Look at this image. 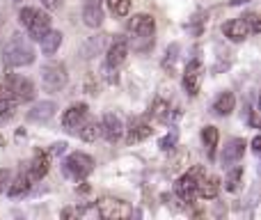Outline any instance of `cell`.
Masks as SVG:
<instances>
[{"label":"cell","mask_w":261,"mask_h":220,"mask_svg":"<svg viewBox=\"0 0 261 220\" xmlns=\"http://www.w3.org/2000/svg\"><path fill=\"white\" fill-rule=\"evenodd\" d=\"M241 177H243V170H241V167L231 172V175H229V181H227V188H229V190H236V188H239Z\"/></svg>","instance_id":"cell-33"},{"label":"cell","mask_w":261,"mask_h":220,"mask_svg":"<svg viewBox=\"0 0 261 220\" xmlns=\"http://www.w3.org/2000/svg\"><path fill=\"white\" fill-rule=\"evenodd\" d=\"M16 106H18L16 96H14L5 85H0V121H7L9 117L14 115Z\"/></svg>","instance_id":"cell-19"},{"label":"cell","mask_w":261,"mask_h":220,"mask_svg":"<svg viewBox=\"0 0 261 220\" xmlns=\"http://www.w3.org/2000/svg\"><path fill=\"white\" fill-rule=\"evenodd\" d=\"M151 133H153V129H151V124H149L147 119H133V121H130V126H128L126 142L128 144L142 142V140H147Z\"/></svg>","instance_id":"cell-17"},{"label":"cell","mask_w":261,"mask_h":220,"mask_svg":"<svg viewBox=\"0 0 261 220\" xmlns=\"http://www.w3.org/2000/svg\"><path fill=\"white\" fill-rule=\"evenodd\" d=\"M222 32H225V37L231 41H243L245 37L250 35V28H248V23H245V18L241 16V18L227 21L225 26H222Z\"/></svg>","instance_id":"cell-16"},{"label":"cell","mask_w":261,"mask_h":220,"mask_svg":"<svg viewBox=\"0 0 261 220\" xmlns=\"http://www.w3.org/2000/svg\"><path fill=\"white\" fill-rule=\"evenodd\" d=\"M179 48H181L179 44H172L170 48H167V58H165V62H163V67H165V69H172V67H174L176 58H179Z\"/></svg>","instance_id":"cell-31"},{"label":"cell","mask_w":261,"mask_h":220,"mask_svg":"<svg viewBox=\"0 0 261 220\" xmlns=\"http://www.w3.org/2000/svg\"><path fill=\"white\" fill-rule=\"evenodd\" d=\"M76 133L81 135V140H85V142H96V138L101 135V124L96 119H85Z\"/></svg>","instance_id":"cell-25"},{"label":"cell","mask_w":261,"mask_h":220,"mask_svg":"<svg viewBox=\"0 0 261 220\" xmlns=\"http://www.w3.org/2000/svg\"><path fill=\"white\" fill-rule=\"evenodd\" d=\"M67 83H69V74L62 62H48L41 67V85H44V90L60 92L67 87Z\"/></svg>","instance_id":"cell-5"},{"label":"cell","mask_w":261,"mask_h":220,"mask_svg":"<svg viewBox=\"0 0 261 220\" xmlns=\"http://www.w3.org/2000/svg\"><path fill=\"white\" fill-rule=\"evenodd\" d=\"M252 149H254V152H259V149H261V138H259V135L252 140Z\"/></svg>","instance_id":"cell-38"},{"label":"cell","mask_w":261,"mask_h":220,"mask_svg":"<svg viewBox=\"0 0 261 220\" xmlns=\"http://www.w3.org/2000/svg\"><path fill=\"white\" fill-rule=\"evenodd\" d=\"M14 3H21V0H14Z\"/></svg>","instance_id":"cell-41"},{"label":"cell","mask_w":261,"mask_h":220,"mask_svg":"<svg viewBox=\"0 0 261 220\" xmlns=\"http://www.w3.org/2000/svg\"><path fill=\"white\" fill-rule=\"evenodd\" d=\"M41 5H44L46 9H50V12H55V9L62 7V0H41Z\"/></svg>","instance_id":"cell-36"},{"label":"cell","mask_w":261,"mask_h":220,"mask_svg":"<svg viewBox=\"0 0 261 220\" xmlns=\"http://www.w3.org/2000/svg\"><path fill=\"white\" fill-rule=\"evenodd\" d=\"M245 23H248V28H250V32H254V35H257V32H261V26H259V16L254 12H250V14H245Z\"/></svg>","instance_id":"cell-32"},{"label":"cell","mask_w":261,"mask_h":220,"mask_svg":"<svg viewBox=\"0 0 261 220\" xmlns=\"http://www.w3.org/2000/svg\"><path fill=\"white\" fill-rule=\"evenodd\" d=\"M96 211L106 220H124L135 213L128 202H124V200H119V198H108V195L96 202Z\"/></svg>","instance_id":"cell-6"},{"label":"cell","mask_w":261,"mask_h":220,"mask_svg":"<svg viewBox=\"0 0 261 220\" xmlns=\"http://www.w3.org/2000/svg\"><path fill=\"white\" fill-rule=\"evenodd\" d=\"M218 140H220V133H218L216 126H204L202 129V142H204V149H206L208 158H216Z\"/></svg>","instance_id":"cell-24"},{"label":"cell","mask_w":261,"mask_h":220,"mask_svg":"<svg viewBox=\"0 0 261 220\" xmlns=\"http://www.w3.org/2000/svg\"><path fill=\"white\" fill-rule=\"evenodd\" d=\"M108 7L115 16H126L130 12V0H108Z\"/></svg>","instance_id":"cell-28"},{"label":"cell","mask_w":261,"mask_h":220,"mask_svg":"<svg viewBox=\"0 0 261 220\" xmlns=\"http://www.w3.org/2000/svg\"><path fill=\"white\" fill-rule=\"evenodd\" d=\"M5 87H7V90L16 96L18 104H25V101L35 99V85H32L28 78H23V76H7Z\"/></svg>","instance_id":"cell-8"},{"label":"cell","mask_w":261,"mask_h":220,"mask_svg":"<svg viewBox=\"0 0 261 220\" xmlns=\"http://www.w3.org/2000/svg\"><path fill=\"white\" fill-rule=\"evenodd\" d=\"M206 175V172L202 170V167H195V170H190L188 175H184L179 181L174 184V190L176 195H179L184 202H195L197 200V181L202 179V177Z\"/></svg>","instance_id":"cell-7"},{"label":"cell","mask_w":261,"mask_h":220,"mask_svg":"<svg viewBox=\"0 0 261 220\" xmlns=\"http://www.w3.org/2000/svg\"><path fill=\"white\" fill-rule=\"evenodd\" d=\"M48 167H50V158L46 152H35V156H32L30 165H28V172L25 175L30 177V181H39L44 179L46 175H48Z\"/></svg>","instance_id":"cell-11"},{"label":"cell","mask_w":261,"mask_h":220,"mask_svg":"<svg viewBox=\"0 0 261 220\" xmlns=\"http://www.w3.org/2000/svg\"><path fill=\"white\" fill-rule=\"evenodd\" d=\"M151 117L153 119H158V121H165L167 117H170V104H167V101H163V99H156L151 104Z\"/></svg>","instance_id":"cell-27"},{"label":"cell","mask_w":261,"mask_h":220,"mask_svg":"<svg viewBox=\"0 0 261 220\" xmlns=\"http://www.w3.org/2000/svg\"><path fill=\"white\" fill-rule=\"evenodd\" d=\"M153 35H156V21L149 14H135L128 21L126 44L135 53H147L153 48Z\"/></svg>","instance_id":"cell-1"},{"label":"cell","mask_w":261,"mask_h":220,"mask_svg":"<svg viewBox=\"0 0 261 220\" xmlns=\"http://www.w3.org/2000/svg\"><path fill=\"white\" fill-rule=\"evenodd\" d=\"M245 3H250V0H231V5H234V7H236V5H245Z\"/></svg>","instance_id":"cell-39"},{"label":"cell","mask_w":261,"mask_h":220,"mask_svg":"<svg viewBox=\"0 0 261 220\" xmlns=\"http://www.w3.org/2000/svg\"><path fill=\"white\" fill-rule=\"evenodd\" d=\"M53 115H55L53 101H41V104H37L35 108L28 112V119L30 121H48V119H53Z\"/></svg>","instance_id":"cell-20"},{"label":"cell","mask_w":261,"mask_h":220,"mask_svg":"<svg viewBox=\"0 0 261 220\" xmlns=\"http://www.w3.org/2000/svg\"><path fill=\"white\" fill-rule=\"evenodd\" d=\"M106 39H108V35H96V37H90V39L83 44V48H81V55L85 60H90V58H94V55H99L101 51H103V46H106Z\"/></svg>","instance_id":"cell-23"},{"label":"cell","mask_w":261,"mask_h":220,"mask_svg":"<svg viewBox=\"0 0 261 220\" xmlns=\"http://www.w3.org/2000/svg\"><path fill=\"white\" fill-rule=\"evenodd\" d=\"M87 119V106L85 104H76L71 106L67 112L62 115V124L67 131H71V133H76L78 129H81V124Z\"/></svg>","instance_id":"cell-12"},{"label":"cell","mask_w":261,"mask_h":220,"mask_svg":"<svg viewBox=\"0 0 261 220\" xmlns=\"http://www.w3.org/2000/svg\"><path fill=\"white\" fill-rule=\"evenodd\" d=\"M122 133H124V124H122V119H119L115 112H106V117H103V121H101V135H103L108 142H117L119 138H122Z\"/></svg>","instance_id":"cell-10"},{"label":"cell","mask_w":261,"mask_h":220,"mask_svg":"<svg viewBox=\"0 0 261 220\" xmlns=\"http://www.w3.org/2000/svg\"><path fill=\"white\" fill-rule=\"evenodd\" d=\"M76 216H83V218H90V216H99V211H96V204L94 207H85V209H78Z\"/></svg>","instance_id":"cell-35"},{"label":"cell","mask_w":261,"mask_h":220,"mask_svg":"<svg viewBox=\"0 0 261 220\" xmlns=\"http://www.w3.org/2000/svg\"><path fill=\"white\" fill-rule=\"evenodd\" d=\"M126 58H128V44L124 37H117V39L110 44L108 60H106V62H108L110 67H122V64L126 62Z\"/></svg>","instance_id":"cell-15"},{"label":"cell","mask_w":261,"mask_h":220,"mask_svg":"<svg viewBox=\"0 0 261 220\" xmlns=\"http://www.w3.org/2000/svg\"><path fill=\"white\" fill-rule=\"evenodd\" d=\"M176 138H179V135H176V131H170V133H167L165 138L158 142V147H161L163 152H172V149L176 147Z\"/></svg>","instance_id":"cell-29"},{"label":"cell","mask_w":261,"mask_h":220,"mask_svg":"<svg viewBox=\"0 0 261 220\" xmlns=\"http://www.w3.org/2000/svg\"><path fill=\"white\" fill-rule=\"evenodd\" d=\"M83 21H85L87 28H99L103 23L101 0H85V5H83Z\"/></svg>","instance_id":"cell-14"},{"label":"cell","mask_w":261,"mask_h":220,"mask_svg":"<svg viewBox=\"0 0 261 220\" xmlns=\"http://www.w3.org/2000/svg\"><path fill=\"white\" fill-rule=\"evenodd\" d=\"M3 62L9 67H28L35 62V48L28 39H23V35L14 32L3 46Z\"/></svg>","instance_id":"cell-2"},{"label":"cell","mask_w":261,"mask_h":220,"mask_svg":"<svg viewBox=\"0 0 261 220\" xmlns=\"http://www.w3.org/2000/svg\"><path fill=\"white\" fill-rule=\"evenodd\" d=\"M64 152H67V142H55L53 149H50V154H53V156H60V154H64Z\"/></svg>","instance_id":"cell-37"},{"label":"cell","mask_w":261,"mask_h":220,"mask_svg":"<svg viewBox=\"0 0 261 220\" xmlns=\"http://www.w3.org/2000/svg\"><path fill=\"white\" fill-rule=\"evenodd\" d=\"M39 44H41V51H44L46 55H53L55 51L60 48V44H62V32L60 30H48L39 39Z\"/></svg>","instance_id":"cell-26"},{"label":"cell","mask_w":261,"mask_h":220,"mask_svg":"<svg viewBox=\"0 0 261 220\" xmlns=\"http://www.w3.org/2000/svg\"><path fill=\"white\" fill-rule=\"evenodd\" d=\"M234 108H236V96L231 94V92H222V94L216 99V104H213V112L220 117L231 115Z\"/></svg>","instance_id":"cell-22"},{"label":"cell","mask_w":261,"mask_h":220,"mask_svg":"<svg viewBox=\"0 0 261 220\" xmlns=\"http://www.w3.org/2000/svg\"><path fill=\"white\" fill-rule=\"evenodd\" d=\"M62 170L69 179L83 181L85 177L92 175V170H94V161H92V156H87V154H83V152H73V154L67 156Z\"/></svg>","instance_id":"cell-4"},{"label":"cell","mask_w":261,"mask_h":220,"mask_svg":"<svg viewBox=\"0 0 261 220\" xmlns=\"http://www.w3.org/2000/svg\"><path fill=\"white\" fill-rule=\"evenodd\" d=\"M18 21H21V26L25 28L28 35H30L35 41H39L41 37L50 30V16L46 12L35 9V7H23L21 14H18Z\"/></svg>","instance_id":"cell-3"},{"label":"cell","mask_w":261,"mask_h":220,"mask_svg":"<svg viewBox=\"0 0 261 220\" xmlns=\"http://www.w3.org/2000/svg\"><path fill=\"white\" fill-rule=\"evenodd\" d=\"M101 74H103L106 83H110V85H117L119 83V76H117V67H110L108 62L103 64V69H101Z\"/></svg>","instance_id":"cell-30"},{"label":"cell","mask_w":261,"mask_h":220,"mask_svg":"<svg viewBox=\"0 0 261 220\" xmlns=\"http://www.w3.org/2000/svg\"><path fill=\"white\" fill-rule=\"evenodd\" d=\"M199 83H202V64H199L197 60H193V62L186 67V74H184L186 92H188L190 96H195L199 92Z\"/></svg>","instance_id":"cell-13"},{"label":"cell","mask_w":261,"mask_h":220,"mask_svg":"<svg viewBox=\"0 0 261 220\" xmlns=\"http://www.w3.org/2000/svg\"><path fill=\"white\" fill-rule=\"evenodd\" d=\"M30 186H32V181H30V177L28 175H18L14 181H9V186H7V195L9 198H23V195H28V190H30Z\"/></svg>","instance_id":"cell-21"},{"label":"cell","mask_w":261,"mask_h":220,"mask_svg":"<svg viewBox=\"0 0 261 220\" xmlns=\"http://www.w3.org/2000/svg\"><path fill=\"white\" fill-rule=\"evenodd\" d=\"M9 181H12V172H9L7 167H3V170H0V193H5V190H7Z\"/></svg>","instance_id":"cell-34"},{"label":"cell","mask_w":261,"mask_h":220,"mask_svg":"<svg viewBox=\"0 0 261 220\" xmlns=\"http://www.w3.org/2000/svg\"><path fill=\"white\" fill-rule=\"evenodd\" d=\"M245 140H241V138H234V140H229V142L225 144V149H222V154H220V163H222V167H231V165H236V163L243 158V154H245Z\"/></svg>","instance_id":"cell-9"},{"label":"cell","mask_w":261,"mask_h":220,"mask_svg":"<svg viewBox=\"0 0 261 220\" xmlns=\"http://www.w3.org/2000/svg\"><path fill=\"white\" fill-rule=\"evenodd\" d=\"M218 193H220V179H218V177L204 175L202 179L197 181V198L213 200V198H218Z\"/></svg>","instance_id":"cell-18"},{"label":"cell","mask_w":261,"mask_h":220,"mask_svg":"<svg viewBox=\"0 0 261 220\" xmlns=\"http://www.w3.org/2000/svg\"><path fill=\"white\" fill-rule=\"evenodd\" d=\"M0 147H5V138H3V135H0Z\"/></svg>","instance_id":"cell-40"}]
</instances>
